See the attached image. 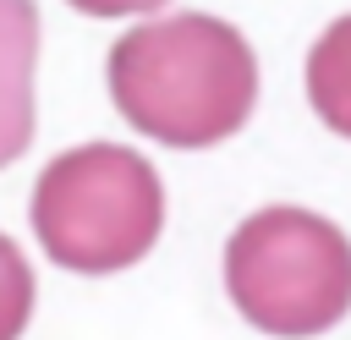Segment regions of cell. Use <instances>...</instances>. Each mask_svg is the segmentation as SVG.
I'll return each mask as SVG.
<instances>
[{"label":"cell","mask_w":351,"mask_h":340,"mask_svg":"<svg viewBox=\"0 0 351 340\" xmlns=\"http://www.w3.org/2000/svg\"><path fill=\"white\" fill-rule=\"evenodd\" d=\"M33 66H38V5L0 0V170L33 143Z\"/></svg>","instance_id":"obj_4"},{"label":"cell","mask_w":351,"mask_h":340,"mask_svg":"<svg viewBox=\"0 0 351 340\" xmlns=\"http://www.w3.org/2000/svg\"><path fill=\"white\" fill-rule=\"evenodd\" d=\"M104 77L126 126L165 148H214L236 137L258 104L252 44L208 11H176L132 27L115 38Z\"/></svg>","instance_id":"obj_1"},{"label":"cell","mask_w":351,"mask_h":340,"mask_svg":"<svg viewBox=\"0 0 351 340\" xmlns=\"http://www.w3.org/2000/svg\"><path fill=\"white\" fill-rule=\"evenodd\" d=\"M77 5L82 16H143V11H159L165 0H66Z\"/></svg>","instance_id":"obj_7"},{"label":"cell","mask_w":351,"mask_h":340,"mask_svg":"<svg viewBox=\"0 0 351 340\" xmlns=\"http://www.w3.org/2000/svg\"><path fill=\"white\" fill-rule=\"evenodd\" d=\"M27 318H33V269L22 247L0 230V340H22Z\"/></svg>","instance_id":"obj_6"},{"label":"cell","mask_w":351,"mask_h":340,"mask_svg":"<svg viewBox=\"0 0 351 340\" xmlns=\"http://www.w3.org/2000/svg\"><path fill=\"white\" fill-rule=\"evenodd\" d=\"M165 230L159 170L121 143H82L44 165L33 236L71 274H115L154 252Z\"/></svg>","instance_id":"obj_2"},{"label":"cell","mask_w":351,"mask_h":340,"mask_svg":"<svg viewBox=\"0 0 351 340\" xmlns=\"http://www.w3.org/2000/svg\"><path fill=\"white\" fill-rule=\"evenodd\" d=\"M236 313L274 340H313L351 313V236L296 203L247 214L225 241Z\"/></svg>","instance_id":"obj_3"},{"label":"cell","mask_w":351,"mask_h":340,"mask_svg":"<svg viewBox=\"0 0 351 340\" xmlns=\"http://www.w3.org/2000/svg\"><path fill=\"white\" fill-rule=\"evenodd\" d=\"M307 104L329 132L351 137V11L335 16L307 49Z\"/></svg>","instance_id":"obj_5"}]
</instances>
